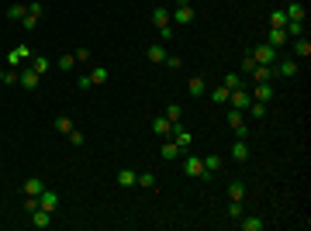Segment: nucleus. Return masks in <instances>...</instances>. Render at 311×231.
Returning <instances> with one entry per match:
<instances>
[{
	"mask_svg": "<svg viewBox=\"0 0 311 231\" xmlns=\"http://www.w3.org/2000/svg\"><path fill=\"white\" fill-rule=\"evenodd\" d=\"M152 24H156V31H159V38H163V41L173 38V18H170L166 7H156V11H152Z\"/></svg>",
	"mask_w": 311,
	"mask_h": 231,
	"instance_id": "1",
	"label": "nucleus"
},
{
	"mask_svg": "<svg viewBox=\"0 0 311 231\" xmlns=\"http://www.w3.org/2000/svg\"><path fill=\"white\" fill-rule=\"evenodd\" d=\"M31 56H35V52H31L28 45H14V49L7 52V66H11V69H21V66L31 62Z\"/></svg>",
	"mask_w": 311,
	"mask_h": 231,
	"instance_id": "2",
	"label": "nucleus"
},
{
	"mask_svg": "<svg viewBox=\"0 0 311 231\" xmlns=\"http://www.w3.org/2000/svg\"><path fill=\"white\" fill-rule=\"evenodd\" d=\"M249 56H253L256 62H259V66H273V62L280 59V52H277L273 45H266V41H263V45H256V49L249 52Z\"/></svg>",
	"mask_w": 311,
	"mask_h": 231,
	"instance_id": "3",
	"label": "nucleus"
},
{
	"mask_svg": "<svg viewBox=\"0 0 311 231\" xmlns=\"http://www.w3.org/2000/svg\"><path fill=\"white\" fill-rule=\"evenodd\" d=\"M273 76L277 79H294L297 76V59H277V62H273Z\"/></svg>",
	"mask_w": 311,
	"mask_h": 231,
	"instance_id": "4",
	"label": "nucleus"
},
{
	"mask_svg": "<svg viewBox=\"0 0 311 231\" xmlns=\"http://www.w3.org/2000/svg\"><path fill=\"white\" fill-rule=\"evenodd\" d=\"M249 86H239V90H232V97H228V107H235V111H246L249 107Z\"/></svg>",
	"mask_w": 311,
	"mask_h": 231,
	"instance_id": "5",
	"label": "nucleus"
},
{
	"mask_svg": "<svg viewBox=\"0 0 311 231\" xmlns=\"http://www.w3.org/2000/svg\"><path fill=\"white\" fill-rule=\"evenodd\" d=\"M183 173L190 176V179H204V176H208V169H204V162H201L197 155H190V159L183 162Z\"/></svg>",
	"mask_w": 311,
	"mask_h": 231,
	"instance_id": "6",
	"label": "nucleus"
},
{
	"mask_svg": "<svg viewBox=\"0 0 311 231\" xmlns=\"http://www.w3.org/2000/svg\"><path fill=\"white\" fill-rule=\"evenodd\" d=\"M38 73H35V69H31V66H21V76H18V83L21 86H24V90H38Z\"/></svg>",
	"mask_w": 311,
	"mask_h": 231,
	"instance_id": "7",
	"label": "nucleus"
},
{
	"mask_svg": "<svg viewBox=\"0 0 311 231\" xmlns=\"http://www.w3.org/2000/svg\"><path fill=\"white\" fill-rule=\"evenodd\" d=\"M170 18H173L176 24H194V7H190V4H176Z\"/></svg>",
	"mask_w": 311,
	"mask_h": 231,
	"instance_id": "8",
	"label": "nucleus"
},
{
	"mask_svg": "<svg viewBox=\"0 0 311 231\" xmlns=\"http://www.w3.org/2000/svg\"><path fill=\"white\" fill-rule=\"evenodd\" d=\"M38 207H42V211H49V214H56L59 193H56V190H42V193H38Z\"/></svg>",
	"mask_w": 311,
	"mask_h": 231,
	"instance_id": "9",
	"label": "nucleus"
},
{
	"mask_svg": "<svg viewBox=\"0 0 311 231\" xmlns=\"http://www.w3.org/2000/svg\"><path fill=\"white\" fill-rule=\"evenodd\" d=\"M173 128H176V124H173V121H170L166 114H163V117H156V121H152V131H156L159 138H173Z\"/></svg>",
	"mask_w": 311,
	"mask_h": 231,
	"instance_id": "10",
	"label": "nucleus"
},
{
	"mask_svg": "<svg viewBox=\"0 0 311 231\" xmlns=\"http://www.w3.org/2000/svg\"><path fill=\"white\" fill-rule=\"evenodd\" d=\"M253 100H263V104H270V100H273V83H270V79L253 86Z\"/></svg>",
	"mask_w": 311,
	"mask_h": 231,
	"instance_id": "11",
	"label": "nucleus"
},
{
	"mask_svg": "<svg viewBox=\"0 0 311 231\" xmlns=\"http://www.w3.org/2000/svg\"><path fill=\"white\" fill-rule=\"evenodd\" d=\"M239 228H242V231H263V228H266V221H263V217H249V214H242V217H239Z\"/></svg>",
	"mask_w": 311,
	"mask_h": 231,
	"instance_id": "12",
	"label": "nucleus"
},
{
	"mask_svg": "<svg viewBox=\"0 0 311 231\" xmlns=\"http://www.w3.org/2000/svg\"><path fill=\"white\" fill-rule=\"evenodd\" d=\"M266 45H273V49L280 52V49L287 45V31H284V28H270V35H266Z\"/></svg>",
	"mask_w": 311,
	"mask_h": 231,
	"instance_id": "13",
	"label": "nucleus"
},
{
	"mask_svg": "<svg viewBox=\"0 0 311 231\" xmlns=\"http://www.w3.org/2000/svg\"><path fill=\"white\" fill-rule=\"evenodd\" d=\"M232 159H235V162H246V159H249V142H246V138H235Z\"/></svg>",
	"mask_w": 311,
	"mask_h": 231,
	"instance_id": "14",
	"label": "nucleus"
},
{
	"mask_svg": "<svg viewBox=\"0 0 311 231\" xmlns=\"http://www.w3.org/2000/svg\"><path fill=\"white\" fill-rule=\"evenodd\" d=\"M42 190H45V179H42V176H28V179H24V193H28V197H38Z\"/></svg>",
	"mask_w": 311,
	"mask_h": 231,
	"instance_id": "15",
	"label": "nucleus"
},
{
	"mask_svg": "<svg viewBox=\"0 0 311 231\" xmlns=\"http://www.w3.org/2000/svg\"><path fill=\"white\" fill-rule=\"evenodd\" d=\"M28 66H31L38 76H45V73L52 69V59H49V56H31V62H28Z\"/></svg>",
	"mask_w": 311,
	"mask_h": 231,
	"instance_id": "16",
	"label": "nucleus"
},
{
	"mask_svg": "<svg viewBox=\"0 0 311 231\" xmlns=\"http://www.w3.org/2000/svg\"><path fill=\"white\" fill-rule=\"evenodd\" d=\"M28 217H31V224H35V228H49V224H52V214L42 211V207H35V211L28 214Z\"/></svg>",
	"mask_w": 311,
	"mask_h": 231,
	"instance_id": "17",
	"label": "nucleus"
},
{
	"mask_svg": "<svg viewBox=\"0 0 311 231\" xmlns=\"http://www.w3.org/2000/svg\"><path fill=\"white\" fill-rule=\"evenodd\" d=\"M135 179H138V173H135V169H118V187H121V190L135 187Z\"/></svg>",
	"mask_w": 311,
	"mask_h": 231,
	"instance_id": "18",
	"label": "nucleus"
},
{
	"mask_svg": "<svg viewBox=\"0 0 311 231\" xmlns=\"http://www.w3.org/2000/svg\"><path fill=\"white\" fill-rule=\"evenodd\" d=\"M173 142L180 145V149H187V145L194 142V135H190V131L183 128V124H176V128H173Z\"/></svg>",
	"mask_w": 311,
	"mask_h": 231,
	"instance_id": "19",
	"label": "nucleus"
},
{
	"mask_svg": "<svg viewBox=\"0 0 311 231\" xmlns=\"http://www.w3.org/2000/svg\"><path fill=\"white\" fill-rule=\"evenodd\" d=\"M284 14H287V21H304V7H301L297 0H287V7H284Z\"/></svg>",
	"mask_w": 311,
	"mask_h": 231,
	"instance_id": "20",
	"label": "nucleus"
},
{
	"mask_svg": "<svg viewBox=\"0 0 311 231\" xmlns=\"http://www.w3.org/2000/svg\"><path fill=\"white\" fill-rule=\"evenodd\" d=\"M145 59H149V62H166V45H159V41L149 45V49H145Z\"/></svg>",
	"mask_w": 311,
	"mask_h": 231,
	"instance_id": "21",
	"label": "nucleus"
},
{
	"mask_svg": "<svg viewBox=\"0 0 311 231\" xmlns=\"http://www.w3.org/2000/svg\"><path fill=\"white\" fill-rule=\"evenodd\" d=\"M180 152H183V149H180L176 142H163V149H159V155H163L166 162H173V159H180Z\"/></svg>",
	"mask_w": 311,
	"mask_h": 231,
	"instance_id": "22",
	"label": "nucleus"
},
{
	"mask_svg": "<svg viewBox=\"0 0 311 231\" xmlns=\"http://www.w3.org/2000/svg\"><path fill=\"white\" fill-rule=\"evenodd\" d=\"M187 94H190V97H201V94H208L204 79H201V76H190V79H187Z\"/></svg>",
	"mask_w": 311,
	"mask_h": 231,
	"instance_id": "23",
	"label": "nucleus"
},
{
	"mask_svg": "<svg viewBox=\"0 0 311 231\" xmlns=\"http://www.w3.org/2000/svg\"><path fill=\"white\" fill-rule=\"evenodd\" d=\"M284 31H287V38H304V21H287Z\"/></svg>",
	"mask_w": 311,
	"mask_h": 231,
	"instance_id": "24",
	"label": "nucleus"
},
{
	"mask_svg": "<svg viewBox=\"0 0 311 231\" xmlns=\"http://www.w3.org/2000/svg\"><path fill=\"white\" fill-rule=\"evenodd\" d=\"M249 76H253L256 83H266V79H277V76H273V66H256V69L249 73Z\"/></svg>",
	"mask_w": 311,
	"mask_h": 231,
	"instance_id": "25",
	"label": "nucleus"
},
{
	"mask_svg": "<svg viewBox=\"0 0 311 231\" xmlns=\"http://www.w3.org/2000/svg\"><path fill=\"white\" fill-rule=\"evenodd\" d=\"M228 97H232V90H228L225 83H221V86H214V90H211V100H214V104H221V107L228 104Z\"/></svg>",
	"mask_w": 311,
	"mask_h": 231,
	"instance_id": "26",
	"label": "nucleus"
},
{
	"mask_svg": "<svg viewBox=\"0 0 311 231\" xmlns=\"http://www.w3.org/2000/svg\"><path fill=\"white\" fill-rule=\"evenodd\" d=\"M246 111H249V117H256V121H259V117H266V111H270V107H266L263 100H249V107H246Z\"/></svg>",
	"mask_w": 311,
	"mask_h": 231,
	"instance_id": "27",
	"label": "nucleus"
},
{
	"mask_svg": "<svg viewBox=\"0 0 311 231\" xmlns=\"http://www.w3.org/2000/svg\"><path fill=\"white\" fill-rule=\"evenodd\" d=\"M228 197H232V200H246V183H242V179H232V183H228Z\"/></svg>",
	"mask_w": 311,
	"mask_h": 231,
	"instance_id": "28",
	"label": "nucleus"
},
{
	"mask_svg": "<svg viewBox=\"0 0 311 231\" xmlns=\"http://www.w3.org/2000/svg\"><path fill=\"white\" fill-rule=\"evenodd\" d=\"M201 162H204V169H208V176L211 173H218V169H221V155H204V159H201Z\"/></svg>",
	"mask_w": 311,
	"mask_h": 231,
	"instance_id": "29",
	"label": "nucleus"
},
{
	"mask_svg": "<svg viewBox=\"0 0 311 231\" xmlns=\"http://www.w3.org/2000/svg\"><path fill=\"white\" fill-rule=\"evenodd\" d=\"M73 66H76V56H73V52H69V56H59V59H56V69H59V73H69Z\"/></svg>",
	"mask_w": 311,
	"mask_h": 231,
	"instance_id": "30",
	"label": "nucleus"
},
{
	"mask_svg": "<svg viewBox=\"0 0 311 231\" xmlns=\"http://www.w3.org/2000/svg\"><path fill=\"white\" fill-rule=\"evenodd\" d=\"M107 76H111V69H107V66H94V69H90V79H94V86H97V83H107Z\"/></svg>",
	"mask_w": 311,
	"mask_h": 231,
	"instance_id": "31",
	"label": "nucleus"
},
{
	"mask_svg": "<svg viewBox=\"0 0 311 231\" xmlns=\"http://www.w3.org/2000/svg\"><path fill=\"white\" fill-rule=\"evenodd\" d=\"M294 56H311V41L308 38H294Z\"/></svg>",
	"mask_w": 311,
	"mask_h": 231,
	"instance_id": "32",
	"label": "nucleus"
},
{
	"mask_svg": "<svg viewBox=\"0 0 311 231\" xmlns=\"http://www.w3.org/2000/svg\"><path fill=\"white\" fill-rule=\"evenodd\" d=\"M221 83H225V86H228V90H239V86H249V83H246V79L239 76V73H228V76L221 79Z\"/></svg>",
	"mask_w": 311,
	"mask_h": 231,
	"instance_id": "33",
	"label": "nucleus"
},
{
	"mask_svg": "<svg viewBox=\"0 0 311 231\" xmlns=\"http://www.w3.org/2000/svg\"><path fill=\"white\" fill-rule=\"evenodd\" d=\"M166 117H170L173 124H183V107H180V104H170V107H166Z\"/></svg>",
	"mask_w": 311,
	"mask_h": 231,
	"instance_id": "34",
	"label": "nucleus"
},
{
	"mask_svg": "<svg viewBox=\"0 0 311 231\" xmlns=\"http://www.w3.org/2000/svg\"><path fill=\"white\" fill-rule=\"evenodd\" d=\"M24 14H28V7H24V4H11V7H7V18H11V21H21Z\"/></svg>",
	"mask_w": 311,
	"mask_h": 231,
	"instance_id": "35",
	"label": "nucleus"
},
{
	"mask_svg": "<svg viewBox=\"0 0 311 231\" xmlns=\"http://www.w3.org/2000/svg\"><path fill=\"white\" fill-rule=\"evenodd\" d=\"M28 14L42 21V14H45V0H31V4H28Z\"/></svg>",
	"mask_w": 311,
	"mask_h": 231,
	"instance_id": "36",
	"label": "nucleus"
},
{
	"mask_svg": "<svg viewBox=\"0 0 311 231\" xmlns=\"http://www.w3.org/2000/svg\"><path fill=\"white\" fill-rule=\"evenodd\" d=\"M270 24H273V28H284V24H287V14H284V7H277V11L270 14Z\"/></svg>",
	"mask_w": 311,
	"mask_h": 231,
	"instance_id": "37",
	"label": "nucleus"
},
{
	"mask_svg": "<svg viewBox=\"0 0 311 231\" xmlns=\"http://www.w3.org/2000/svg\"><path fill=\"white\" fill-rule=\"evenodd\" d=\"M135 183H138V187H145V190H156V176L152 173H138Z\"/></svg>",
	"mask_w": 311,
	"mask_h": 231,
	"instance_id": "38",
	"label": "nucleus"
},
{
	"mask_svg": "<svg viewBox=\"0 0 311 231\" xmlns=\"http://www.w3.org/2000/svg\"><path fill=\"white\" fill-rule=\"evenodd\" d=\"M56 131L59 135H69V131H73V121H69V117H56Z\"/></svg>",
	"mask_w": 311,
	"mask_h": 231,
	"instance_id": "39",
	"label": "nucleus"
},
{
	"mask_svg": "<svg viewBox=\"0 0 311 231\" xmlns=\"http://www.w3.org/2000/svg\"><path fill=\"white\" fill-rule=\"evenodd\" d=\"M242 200H232V204H228V217H232V221H239V217H242Z\"/></svg>",
	"mask_w": 311,
	"mask_h": 231,
	"instance_id": "40",
	"label": "nucleus"
},
{
	"mask_svg": "<svg viewBox=\"0 0 311 231\" xmlns=\"http://www.w3.org/2000/svg\"><path fill=\"white\" fill-rule=\"evenodd\" d=\"M232 131H235V138H249V124L239 121V124H232Z\"/></svg>",
	"mask_w": 311,
	"mask_h": 231,
	"instance_id": "41",
	"label": "nucleus"
},
{
	"mask_svg": "<svg viewBox=\"0 0 311 231\" xmlns=\"http://www.w3.org/2000/svg\"><path fill=\"white\" fill-rule=\"evenodd\" d=\"M256 66H259V62H256L253 56H246V59H242V73H246V76H249V73H253Z\"/></svg>",
	"mask_w": 311,
	"mask_h": 231,
	"instance_id": "42",
	"label": "nucleus"
},
{
	"mask_svg": "<svg viewBox=\"0 0 311 231\" xmlns=\"http://www.w3.org/2000/svg\"><path fill=\"white\" fill-rule=\"evenodd\" d=\"M73 56H76V62H83V66H87V62H90V49H76V52H73Z\"/></svg>",
	"mask_w": 311,
	"mask_h": 231,
	"instance_id": "43",
	"label": "nucleus"
},
{
	"mask_svg": "<svg viewBox=\"0 0 311 231\" xmlns=\"http://www.w3.org/2000/svg\"><path fill=\"white\" fill-rule=\"evenodd\" d=\"M239 121H246V111H228V124H239Z\"/></svg>",
	"mask_w": 311,
	"mask_h": 231,
	"instance_id": "44",
	"label": "nucleus"
},
{
	"mask_svg": "<svg viewBox=\"0 0 311 231\" xmlns=\"http://www.w3.org/2000/svg\"><path fill=\"white\" fill-rule=\"evenodd\" d=\"M66 138H69V145H76V149L83 145V131H76V128H73V131H69Z\"/></svg>",
	"mask_w": 311,
	"mask_h": 231,
	"instance_id": "45",
	"label": "nucleus"
},
{
	"mask_svg": "<svg viewBox=\"0 0 311 231\" xmlns=\"http://www.w3.org/2000/svg\"><path fill=\"white\" fill-rule=\"evenodd\" d=\"M21 24H24V28L31 31V28H38V18H31V14H24V18H21Z\"/></svg>",
	"mask_w": 311,
	"mask_h": 231,
	"instance_id": "46",
	"label": "nucleus"
},
{
	"mask_svg": "<svg viewBox=\"0 0 311 231\" xmlns=\"http://www.w3.org/2000/svg\"><path fill=\"white\" fill-rule=\"evenodd\" d=\"M18 76H21L18 69H7V73H4V83H7V86H11V83H18Z\"/></svg>",
	"mask_w": 311,
	"mask_h": 231,
	"instance_id": "47",
	"label": "nucleus"
},
{
	"mask_svg": "<svg viewBox=\"0 0 311 231\" xmlns=\"http://www.w3.org/2000/svg\"><path fill=\"white\" fill-rule=\"evenodd\" d=\"M76 86H80V90H90V86H94V79H90V76H87V73H83V76L76 79Z\"/></svg>",
	"mask_w": 311,
	"mask_h": 231,
	"instance_id": "48",
	"label": "nucleus"
},
{
	"mask_svg": "<svg viewBox=\"0 0 311 231\" xmlns=\"http://www.w3.org/2000/svg\"><path fill=\"white\" fill-rule=\"evenodd\" d=\"M166 66H170V69H180V56H170V52H166Z\"/></svg>",
	"mask_w": 311,
	"mask_h": 231,
	"instance_id": "49",
	"label": "nucleus"
},
{
	"mask_svg": "<svg viewBox=\"0 0 311 231\" xmlns=\"http://www.w3.org/2000/svg\"><path fill=\"white\" fill-rule=\"evenodd\" d=\"M4 73H7V69H0V83H4Z\"/></svg>",
	"mask_w": 311,
	"mask_h": 231,
	"instance_id": "50",
	"label": "nucleus"
}]
</instances>
